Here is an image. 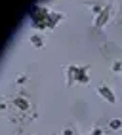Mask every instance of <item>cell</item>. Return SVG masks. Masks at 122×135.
<instances>
[{"label": "cell", "mask_w": 122, "mask_h": 135, "mask_svg": "<svg viewBox=\"0 0 122 135\" xmlns=\"http://www.w3.org/2000/svg\"><path fill=\"white\" fill-rule=\"evenodd\" d=\"M99 93H101V97H103V99H107L109 103H112V101H115V97H112V93H111V89H109V88L101 86V88H99Z\"/></svg>", "instance_id": "cell-1"}, {"label": "cell", "mask_w": 122, "mask_h": 135, "mask_svg": "<svg viewBox=\"0 0 122 135\" xmlns=\"http://www.w3.org/2000/svg\"><path fill=\"white\" fill-rule=\"evenodd\" d=\"M111 128H112V129H118V128H120V122H118V120H112V122H111Z\"/></svg>", "instance_id": "cell-2"}]
</instances>
